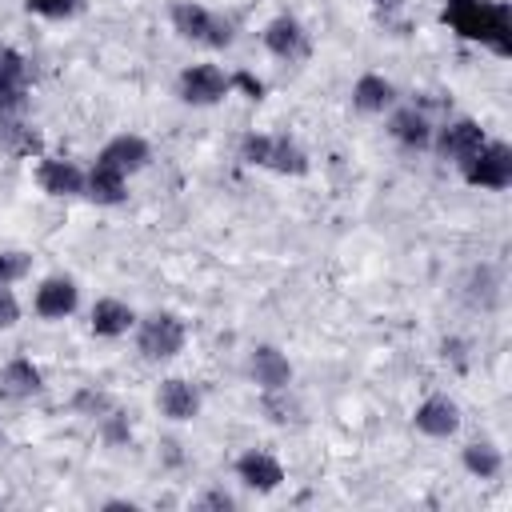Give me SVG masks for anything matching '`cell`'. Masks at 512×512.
Instances as JSON below:
<instances>
[{"instance_id": "cell-22", "label": "cell", "mask_w": 512, "mask_h": 512, "mask_svg": "<svg viewBox=\"0 0 512 512\" xmlns=\"http://www.w3.org/2000/svg\"><path fill=\"white\" fill-rule=\"evenodd\" d=\"M464 468L476 476V480H496L500 476V468H504V456H500V448L496 444H488V440H476V444H464Z\"/></svg>"}, {"instance_id": "cell-26", "label": "cell", "mask_w": 512, "mask_h": 512, "mask_svg": "<svg viewBox=\"0 0 512 512\" xmlns=\"http://www.w3.org/2000/svg\"><path fill=\"white\" fill-rule=\"evenodd\" d=\"M16 320H20V304H16V296L8 288H0V332L12 328Z\"/></svg>"}, {"instance_id": "cell-9", "label": "cell", "mask_w": 512, "mask_h": 512, "mask_svg": "<svg viewBox=\"0 0 512 512\" xmlns=\"http://www.w3.org/2000/svg\"><path fill=\"white\" fill-rule=\"evenodd\" d=\"M484 140H488V136H484V128H480L476 120L460 116V120H452V124H444V128H440L436 148H440V156H444V160L464 164L468 156H476V152H480V144H484Z\"/></svg>"}, {"instance_id": "cell-20", "label": "cell", "mask_w": 512, "mask_h": 512, "mask_svg": "<svg viewBox=\"0 0 512 512\" xmlns=\"http://www.w3.org/2000/svg\"><path fill=\"white\" fill-rule=\"evenodd\" d=\"M392 100H396V88H392L384 76H376V72H364V76L352 84V104H356L360 112H368V116L384 112Z\"/></svg>"}, {"instance_id": "cell-14", "label": "cell", "mask_w": 512, "mask_h": 512, "mask_svg": "<svg viewBox=\"0 0 512 512\" xmlns=\"http://www.w3.org/2000/svg\"><path fill=\"white\" fill-rule=\"evenodd\" d=\"M76 300H80V292H76V284H72L68 276H48V280L36 288V312H40L44 320H64V316H72V312H76Z\"/></svg>"}, {"instance_id": "cell-10", "label": "cell", "mask_w": 512, "mask_h": 512, "mask_svg": "<svg viewBox=\"0 0 512 512\" xmlns=\"http://www.w3.org/2000/svg\"><path fill=\"white\" fill-rule=\"evenodd\" d=\"M148 140H140V136H112L104 148H100V156H96V164L100 168H112V172H120V176H132V172H140L144 164H148Z\"/></svg>"}, {"instance_id": "cell-13", "label": "cell", "mask_w": 512, "mask_h": 512, "mask_svg": "<svg viewBox=\"0 0 512 512\" xmlns=\"http://www.w3.org/2000/svg\"><path fill=\"white\" fill-rule=\"evenodd\" d=\"M84 176L72 160H56V156H44L40 168H36V180L48 196H80L84 192Z\"/></svg>"}, {"instance_id": "cell-24", "label": "cell", "mask_w": 512, "mask_h": 512, "mask_svg": "<svg viewBox=\"0 0 512 512\" xmlns=\"http://www.w3.org/2000/svg\"><path fill=\"white\" fill-rule=\"evenodd\" d=\"M28 268H32V256L28 252H0V288L24 280Z\"/></svg>"}, {"instance_id": "cell-6", "label": "cell", "mask_w": 512, "mask_h": 512, "mask_svg": "<svg viewBox=\"0 0 512 512\" xmlns=\"http://www.w3.org/2000/svg\"><path fill=\"white\" fill-rule=\"evenodd\" d=\"M232 92V80L216 68V64H192L180 72L176 80V96L192 108H208V104H220L224 96Z\"/></svg>"}, {"instance_id": "cell-7", "label": "cell", "mask_w": 512, "mask_h": 512, "mask_svg": "<svg viewBox=\"0 0 512 512\" xmlns=\"http://www.w3.org/2000/svg\"><path fill=\"white\" fill-rule=\"evenodd\" d=\"M264 48H268L276 60L296 64V60H308L312 40H308V32H304V24H300L296 16H276V20L264 24Z\"/></svg>"}, {"instance_id": "cell-19", "label": "cell", "mask_w": 512, "mask_h": 512, "mask_svg": "<svg viewBox=\"0 0 512 512\" xmlns=\"http://www.w3.org/2000/svg\"><path fill=\"white\" fill-rule=\"evenodd\" d=\"M88 324H92L96 336H108V340H112V336H124V332L136 324V312H132L124 300H112V296H108V300H96V304H92Z\"/></svg>"}, {"instance_id": "cell-3", "label": "cell", "mask_w": 512, "mask_h": 512, "mask_svg": "<svg viewBox=\"0 0 512 512\" xmlns=\"http://www.w3.org/2000/svg\"><path fill=\"white\" fill-rule=\"evenodd\" d=\"M172 28L204 48H228L232 44V24L224 16H216L212 8L196 4V0H176L172 4Z\"/></svg>"}, {"instance_id": "cell-28", "label": "cell", "mask_w": 512, "mask_h": 512, "mask_svg": "<svg viewBox=\"0 0 512 512\" xmlns=\"http://www.w3.org/2000/svg\"><path fill=\"white\" fill-rule=\"evenodd\" d=\"M376 4V12L384 16V20H396L400 12H404V0H372Z\"/></svg>"}, {"instance_id": "cell-21", "label": "cell", "mask_w": 512, "mask_h": 512, "mask_svg": "<svg viewBox=\"0 0 512 512\" xmlns=\"http://www.w3.org/2000/svg\"><path fill=\"white\" fill-rule=\"evenodd\" d=\"M124 180H128V176L92 164V172L84 176V196L96 200V204H124V196H128V192H124Z\"/></svg>"}, {"instance_id": "cell-18", "label": "cell", "mask_w": 512, "mask_h": 512, "mask_svg": "<svg viewBox=\"0 0 512 512\" xmlns=\"http://www.w3.org/2000/svg\"><path fill=\"white\" fill-rule=\"evenodd\" d=\"M40 388H44V380H40V368H36L32 360L16 356V360L4 364V372H0V396L24 400V396H36Z\"/></svg>"}, {"instance_id": "cell-5", "label": "cell", "mask_w": 512, "mask_h": 512, "mask_svg": "<svg viewBox=\"0 0 512 512\" xmlns=\"http://www.w3.org/2000/svg\"><path fill=\"white\" fill-rule=\"evenodd\" d=\"M184 340H188L184 320L172 316V312H152L136 328V348H140L144 360H172L184 348Z\"/></svg>"}, {"instance_id": "cell-27", "label": "cell", "mask_w": 512, "mask_h": 512, "mask_svg": "<svg viewBox=\"0 0 512 512\" xmlns=\"http://www.w3.org/2000/svg\"><path fill=\"white\" fill-rule=\"evenodd\" d=\"M228 80H232V88H244V92H248V100H260V96H264V84H260L252 72H232Z\"/></svg>"}, {"instance_id": "cell-11", "label": "cell", "mask_w": 512, "mask_h": 512, "mask_svg": "<svg viewBox=\"0 0 512 512\" xmlns=\"http://www.w3.org/2000/svg\"><path fill=\"white\" fill-rule=\"evenodd\" d=\"M252 380L264 388V392H284L288 384H292V364H288V356L280 352V348H272V344H260L256 352H252Z\"/></svg>"}, {"instance_id": "cell-1", "label": "cell", "mask_w": 512, "mask_h": 512, "mask_svg": "<svg viewBox=\"0 0 512 512\" xmlns=\"http://www.w3.org/2000/svg\"><path fill=\"white\" fill-rule=\"evenodd\" d=\"M440 20L456 36L476 40L496 56H512V8L504 0H444Z\"/></svg>"}, {"instance_id": "cell-2", "label": "cell", "mask_w": 512, "mask_h": 512, "mask_svg": "<svg viewBox=\"0 0 512 512\" xmlns=\"http://www.w3.org/2000/svg\"><path fill=\"white\" fill-rule=\"evenodd\" d=\"M240 160L256 168H272L280 176H304L308 172V152L288 140V136H268V132H248L240 140Z\"/></svg>"}, {"instance_id": "cell-25", "label": "cell", "mask_w": 512, "mask_h": 512, "mask_svg": "<svg viewBox=\"0 0 512 512\" xmlns=\"http://www.w3.org/2000/svg\"><path fill=\"white\" fill-rule=\"evenodd\" d=\"M76 408H80V412H88V416H100V420H104L116 404H112L104 392H92V388H88V392H80V396H76Z\"/></svg>"}, {"instance_id": "cell-16", "label": "cell", "mask_w": 512, "mask_h": 512, "mask_svg": "<svg viewBox=\"0 0 512 512\" xmlns=\"http://www.w3.org/2000/svg\"><path fill=\"white\" fill-rule=\"evenodd\" d=\"M388 132H392V140H400L404 148H428V144H432V120H428L416 104L396 108L392 120H388Z\"/></svg>"}, {"instance_id": "cell-4", "label": "cell", "mask_w": 512, "mask_h": 512, "mask_svg": "<svg viewBox=\"0 0 512 512\" xmlns=\"http://www.w3.org/2000/svg\"><path fill=\"white\" fill-rule=\"evenodd\" d=\"M464 180L472 188H488V192H504L512 184V148L504 140H484L476 156H468L464 164Z\"/></svg>"}, {"instance_id": "cell-8", "label": "cell", "mask_w": 512, "mask_h": 512, "mask_svg": "<svg viewBox=\"0 0 512 512\" xmlns=\"http://www.w3.org/2000/svg\"><path fill=\"white\" fill-rule=\"evenodd\" d=\"M28 100V64L16 48H0V116H16Z\"/></svg>"}, {"instance_id": "cell-23", "label": "cell", "mask_w": 512, "mask_h": 512, "mask_svg": "<svg viewBox=\"0 0 512 512\" xmlns=\"http://www.w3.org/2000/svg\"><path fill=\"white\" fill-rule=\"evenodd\" d=\"M24 8L36 16H48V20H68L84 8V0H24Z\"/></svg>"}, {"instance_id": "cell-29", "label": "cell", "mask_w": 512, "mask_h": 512, "mask_svg": "<svg viewBox=\"0 0 512 512\" xmlns=\"http://www.w3.org/2000/svg\"><path fill=\"white\" fill-rule=\"evenodd\" d=\"M200 508H232V496H228V492H208V496L200 500Z\"/></svg>"}, {"instance_id": "cell-17", "label": "cell", "mask_w": 512, "mask_h": 512, "mask_svg": "<svg viewBox=\"0 0 512 512\" xmlns=\"http://www.w3.org/2000/svg\"><path fill=\"white\" fill-rule=\"evenodd\" d=\"M156 404H160V412H164L168 420H192V416L200 412V392H196L188 380L172 376V380H164V384H160Z\"/></svg>"}, {"instance_id": "cell-12", "label": "cell", "mask_w": 512, "mask_h": 512, "mask_svg": "<svg viewBox=\"0 0 512 512\" xmlns=\"http://www.w3.org/2000/svg\"><path fill=\"white\" fill-rule=\"evenodd\" d=\"M412 424H416L424 436L444 440V436H452V432L460 428V408H456V400H448V396H428V400L416 408Z\"/></svg>"}, {"instance_id": "cell-15", "label": "cell", "mask_w": 512, "mask_h": 512, "mask_svg": "<svg viewBox=\"0 0 512 512\" xmlns=\"http://www.w3.org/2000/svg\"><path fill=\"white\" fill-rule=\"evenodd\" d=\"M236 476L248 484V488H256V492H276L280 484H284V468H280V460L276 456H268V452H244L240 460H236Z\"/></svg>"}]
</instances>
